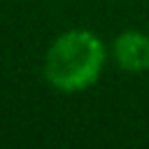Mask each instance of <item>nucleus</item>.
Returning a JSON list of instances; mask_svg holds the SVG:
<instances>
[{
  "mask_svg": "<svg viewBox=\"0 0 149 149\" xmlns=\"http://www.w3.org/2000/svg\"><path fill=\"white\" fill-rule=\"evenodd\" d=\"M107 63L105 42L88 28L61 33L44 54V79L63 93H79L93 86Z\"/></svg>",
  "mask_w": 149,
  "mask_h": 149,
  "instance_id": "1",
  "label": "nucleus"
},
{
  "mask_svg": "<svg viewBox=\"0 0 149 149\" xmlns=\"http://www.w3.org/2000/svg\"><path fill=\"white\" fill-rule=\"evenodd\" d=\"M112 56L116 65L130 74H142L149 70V35L144 30H123L112 44Z\"/></svg>",
  "mask_w": 149,
  "mask_h": 149,
  "instance_id": "2",
  "label": "nucleus"
}]
</instances>
